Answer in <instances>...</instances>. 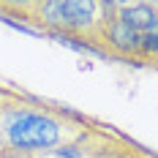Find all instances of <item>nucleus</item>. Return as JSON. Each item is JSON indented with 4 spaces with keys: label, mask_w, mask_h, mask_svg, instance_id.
I'll use <instances>...</instances> for the list:
<instances>
[{
    "label": "nucleus",
    "mask_w": 158,
    "mask_h": 158,
    "mask_svg": "<svg viewBox=\"0 0 158 158\" xmlns=\"http://www.w3.org/2000/svg\"><path fill=\"white\" fill-rule=\"evenodd\" d=\"M109 8L106 0H0V19L101 55Z\"/></svg>",
    "instance_id": "obj_2"
},
{
    "label": "nucleus",
    "mask_w": 158,
    "mask_h": 158,
    "mask_svg": "<svg viewBox=\"0 0 158 158\" xmlns=\"http://www.w3.org/2000/svg\"><path fill=\"white\" fill-rule=\"evenodd\" d=\"M77 144L82 150V158H158L156 150L98 120L90 123V128L77 139Z\"/></svg>",
    "instance_id": "obj_3"
},
{
    "label": "nucleus",
    "mask_w": 158,
    "mask_h": 158,
    "mask_svg": "<svg viewBox=\"0 0 158 158\" xmlns=\"http://www.w3.org/2000/svg\"><path fill=\"white\" fill-rule=\"evenodd\" d=\"M14 90H16V87H11V85H3V82H0V101H6V98L14 93Z\"/></svg>",
    "instance_id": "obj_5"
},
{
    "label": "nucleus",
    "mask_w": 158,
    "mask_h": 158,
    "mask_svg": "<svg viewBox=\"0 0 158 158\" xmlns=\"http://www.w3.org/2000/svg\"><path fill=\"white\" fill-rule=\"evenodd\" d=\"M0 158H35V156H22V153H0Z\"/></svg>",
    "instance_id": "obj_6"
},
{
    "label": "nucleus",
    "mask_w": 158,
    "mask_h": 158,
    "mask_svg": "<svg viewBox=\"0 0 158 158\" xmlns=\"http://www.w3.org/2000/svg\"><path fill=\"white\" fill-rule=\"evenodd\" d=\"M101 57L109 60H123V63L139 65V33H134L126 22L117 16L114 3L106 16V27H104V47H101Z\"/></svg>",
    "instance_id": "obj_4"
},
{
    "label": "nucleus",
    "mask_w": 158,
    "mask_h": 158,
    "mask_svg": "<svg viewBox=\"0 0 158 158\" xmlns=\"http://www.w3.org/2000/svg\"><path fill=\"white\" fill-rule=\"evenodd\" d=\"M90 123V117L68 106L49 104L16 87L6 101H0V153L49 156L79 139Z\"/></svg>",
    "instance_id": "obj_1"
}]
</instances>
